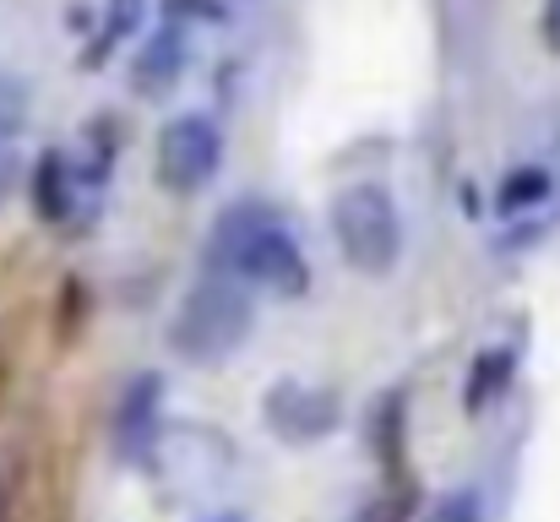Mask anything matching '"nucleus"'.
<instances>
[{"label":"nucleus","mask_w":560,"mask_h":522,"mask_svg":"<svg viewBox=\"0 0 560 522\" xmlns=\"http://www.w3.org/2000/svg\"><path fill=\"white\" fill-rule=\"evenodd\" d=\"M556 190V170L550 164H517V170L501 174L495 185V212L501 218H523V212H539Z\"/></svg>","instance_id":"obj_10"},{"label":"nucleus","mask_w":560,"mask_h":522,"mask_svg":"<svg viewBox=\"0 0 560 522\" xmlns=\"http://www.w3.org/2000/svg\"><path fill=\"white\" fill-rule=\"evenodd\" d=\"M218 164H223V131L212 115L186 109V115L164 120L159 148H153V174L170 196H196L201 185H212Z\"/></svg>","instance_id":"obj_4"},{"label":"nucleus","mask_w":560,"mask_h":522,"mask_svg":"<svg viewBox=\"0 0 560 522\" xmlns=\"http://www.w3.org/2000/svg\"><path fill=\"white\" fill-rule=\"evenodd\" d=\"M27 185H33V207H38V218L55 223V229H66L77 212H93V201H88L82 185H77L71 153H60V148H44V153H38V164H33V174H27Z\"/></svg>","instance_id":"obj_8"},{"label":"nucleus","mask_w":560,"mask_h":522,"mask_svg":"<svg viewBox=\"0 0 560 522\" xmlns=\"http://www.w3.org/2000/svg\"><path fill=\"white\" fill-rule=\"evenodd\" d=\"M261 419H267V430H272L283 446H316V441H327V436L338 430L343 403H338V392L322 386V381L283 375V381L267 386V397H261Z\"/></svg>","instance_id":"obj_5"},{"label":"nucleus","mask_w":560,"mask_h":522,"mask_svg":"<svg viewBox=\"0 0 560 522\" xmlns=\"http://www.w3.org/2000/svg\"><path fill=\"white\" fill-rule=\"evenodd\" d=\"M332 240L365 278H386L402 262V207L381 179H354L332 196Z\"/></svg>","instance_id":"obj_3"},{"label":"nucleus","mask_w":560,"mask_h":522,"mask_svg":"<svg viewBox=\"0 0 560 522\" xmlns=\"http://www.w3.org/2000/svg\"><path fill=\"white\" fill-rule=\"evenodd\" d=\"M186 60H190L186 22H170V16H164V22L142 38L137 60H131V88H137V98H164V93H175Z\"/></svg>","instance_id":"obj_7"},{"label":"nucleus","mask_w":560,"mask_h":522,"mask_svg":"<svg viewBox=\"0 0 560 522\" xmlns=\"http://www.w3.org/2000/svg\"><path fill=\"white\" fill-rule=\"evenodd\" d=\"M142 11H148V0H109V5H104V22H98V38H93V60L109 55V49L142 22Z\"/></svg>","instance_id":"obj_12"},{"label":"nucleus","mask_w":560,"mask_h":522,"mask_svg":"<svg viewBox=\"0 0 560 522\" xmlns=\"http://www.w3.org/2000/svg\"><path fill=\"white\" fill-rule=\"evenodd\" d=\"M207 522H250L245 512H218V518H207Z\"/></svg>","instance_id":"obj_16"},{"label":"nucleus","mask_w":560,"mask_h":522,"mask_svg":"<svg viewBox=\"0 0 560 522\" xmlns=\"http://www.w3.org/2000/svg\"><path fill=\"white\" fill-rule=\"evenodd\" d=\"M512 375H517V344H485L479 348V353H474V364H468V386H463L468 414L490 408V403L512 386Z\"/></svg>","instance_id":"obj_9"},{"label":"nucleus","mask_w":560,"mask_h":522,"mask_svg":"<svg viewBox=\"0 0 560 522\" xmlns=\"http://www.w3.org/2000/svg\"><path fill=\"white\" fill-rule=\"evenodd\" d=\"M11 179H16V159H11V142L0 137V201L11 196Z\"/></svg>","instance_id":"obj_15"},{"label":"nucleus","mask_w":560,"mask_h":522,"mask_svg":"<svg viewBox=\"0 0 560 522\" xmlns=\"http://www.w3.org/2000/svg\"><path fill=\"white\" fill-rule=\"evenodd\" d=\"M485 518H490V507H485V490L479 485H452L424 512V522H485Z\"/></svg>","instance_id":"obj_11"},{"label":"nucleus","mask_w":560,"mask_h":522,"mask_svg":"<svg viewBox=\"0 0 560 522\" xmlns=\"http://www.w3.org/2000/svg\"><path fill=\"white\" fill-rule=\"evenodd\" d=\"M22 120H27V93H22L16 77H0V137L11 142Z\"/></svg>","instance_id":"obj_13"},{"label":"nucleus","mask_w":560,"mask_h":522,"mask_svg":"<svg viewBox=\"0 0 560 522\" xmlns=\"http://www.w3.org/2000/svg\"><path fill=\"white\" fill-rule=\"evenodd\" d=\"M164 441V375L159 370H137L109 414V446L120 463H148Z\"/></svg>","instance_id":"obj_6"},{"label":"nucleus","mask_w":560,"mask_h":522,"mask_svg":"<svg viewBox=\"0 0 560 522\" xmlns=\"http://www.w3.org/2000/svg\"><path fill=\"white\" fill-rule=\"evenodd\" d=\"M207 272H218L240 289H272V294H305V283H311L300 234L267 201H229L212 218Z\"/></svg>","instance_id":"obj_1"},{"label":"nucleus","mask_w":560,"mask_h":522,"mask_svg":"<svg viewBox=\"0 0 560 522\" xmlns=\"http://www.w3.org/2000/svg\"><path fill=\"white\" fill-rule=\"evenodd\" d=\"M256 327V300L250 289L218 278V272H196L175 305V322H170V348L186 359V364H223L234 348L250 338Z\"/></svg>","instance_id":"obj_2"},{"label":"nucleus","mask_w":560,"mask_h":522,"mask_svg":"<svg viewBox=\"0 0 560 522\" xmlns=\"http://www.w3.org/2000/svg\"><path fill=\"white\" fill-rule=\"evenodd\" d=\"M539 33H545V44L560 55V0H545V11H539Z\"/></svg>","instance_id":"obj_14"}]
</instances>
